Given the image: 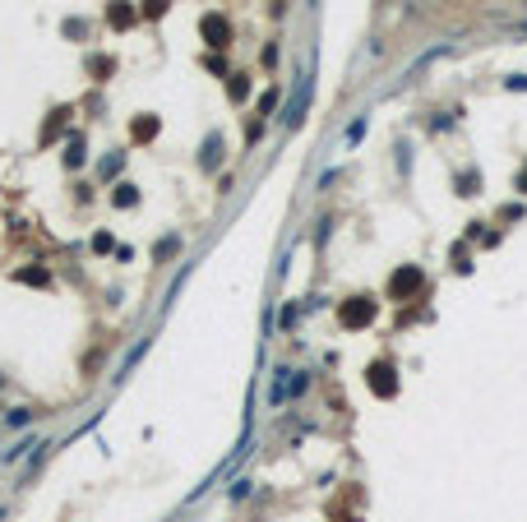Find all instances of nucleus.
I'll list each match as a JSON object with an SVG mask.
<instances>
[{
  "label": "nucleus",
  "instance_id": "7ed1b4c3",
  "mask_svg": "<svg viewBox=\"0 0 527 522\" xmlns=\"http://www.w3.org/2000/svg\"><path fill=\"white\" fill-rule=\"evenodd\" d=\"M370 319H375V301H366V296H357V301L342 305V323H347V328H366Z\"/></svg>",
  "mask_w": 527,
  "mask_h": 522
},
{
  "label": "nucleus",
  "instance_id": "1a4fd4ad",
  "mask_svg": "<svg viewBox=\"0 0 527 522\" xmlns=\"http://www.w3.org/2000/svg\"><path fill=\"white\" fill-rule=\"evenodd\" d=\"M130 134L139 139V143H148V139L157 134V121H153V116H143V121H135V130H130Z\"/></svg>",
  "mask_w": 527,
  "mask_h": 522
},
{
  "label": "nucleus",
  "instance_id": "4468645a",
  "mask_svg": "<svg viewBox=\"0 0 527 522\" xmlns=\"http://www.w3.org/2000/svg\"><path fill=\"white\" fill-rule=\"evenodd\" d=\"M361 139H366V121H357L352 130H347V143H361Z\"/></svg>",
  "mask_w": 527,
  "mask_h": 522
},
{
  "label": "nucleus",
  "instance_id": "39448f33",
  "mask_svg": "<svg viewBox=\"0 0 527 522\" xmlns=\"http://www.w3.org/2000/svg\"><path fill=\"white\" fill-rule=\"evenodd\" d=\"M306 107H310V79H306V83H301V92H296V102L292 107H287V125H301V116H306Z\"/></svg>",
  "mask_w": 527,
  "mask_h": 522
},
{
  "label": "nucleus",
  "instance_id": "2eb2a0df",
  "mask_svg": "<svg viewBox=\"0 0 527 522\" xmlns=\"http://www.w3.org/2000/svg\"><path fill=\"white\" fill-rule=\"evenodd\" d=\"M273 107H278V88H273V92H264V102H259V111H264V116H268Z\"/></svg>",
  "mask_w": 527,
  "mask_h": 522
},
{
  "label": "nucleus",
  "instance_id": "dca6fc26",
  "mask_svg": "<svg viewBox=\"0 0 527 522\" xmlns=\"http://www.w3.org/2000/svg\"><path fill=\"white\" fill-rule=\"evenodd\" d=\"M509 88H513V92H527V74H513V79H509Z\"/></svg>",
  "mask_w": 527,
  "mask_h": 522
},
{
  "label": "nucleus",
  "instance_id": "f3484780",
  "mask_svg": "<svg viewBox=\"0 0 527 522\" xmlns=\"http://www.w3.org/2000/svg\"><path fill=\"white\" fill-rule=\"evenodd\" d=\"M167 5H171V0H148V14H162Z\"/></svg>",
  "mask_w": 527,
  "mask_h": 522
},
{
  "label": "nucleus",
  "instance_id": "20e7f679",
  "mask_svg": "<svg viewBox=\"0 0 527 522\" xmlns=\"http://www.w3.org/2000/svg\"><path fill=\"white\" fill-rule=\"evenodd\" d=\"M421 282H426V273H421V268H403V273L388 282V296H393V301H407V296L417 292Z\"/></svg>",
  "mask_w": 527,
  "mask_h": 522
},
{
  "label": "nucleus",
  "instance_id": "0eeeda50",
  "mask_svg": "<svg viewBox=\"0 0 527 522\" xmlns=\"http://www.w3.org/2000/svg\"><path fill=\"white\" fill-rule=\"evenodd\" d=\"M199 162H203V167H208V171H213L217 162H222V134H208V148H203V153H199Z\"/></svg>",
  "mask_w": 527,
  "mask_h": 522
},
{
  "label": "nucleus",
  "instance_id": "6e6552de",
  "mask_svg": "<svg viewBox=\"0 0 527 522\" xmlns=\"http://www.w3.org/2000/svg\"><path fill=\"white\" fill-rule=\"evenodd\" d=\"M111 203H116V208H130V203H139V190H135L130 181H125V185H116V194H111Z\"/></svg>",
  "mask_w": 527,
  "mask_h": 522
},
{
  "label": "nucleus",
  "instance_id": "9b49d317",
  "mask_svg": "<svg viewBox=\"0 0 527 522\" xmlns=\"http://www.w3.org/2000/svg\"><path fill=\"white\" fill-rule=\"evenodd\" d=\"M176 250H181V241H176V236H167V241H157V250H153V254H157L162 263H167V254H176Z\"/></svg>",
  "mask_w": 527,
  "mask_h": 522
},
{
  "label": "nucleus",
  "instance_id": "f03ea898",
  "mask_svg": "<svg viewBox=\"0 0 527 522\" xmlns=\"http://www.w3.org/2000/svg\"><path fill=\"white\" fill-rule=\"evenodd\" d=\"M199 32L208 37V46H217V51H222V46H232V23H227L222 14H203Z\"/></svg>",
  "mask_w": 527,
  "mask_h": 522
},
{
  "label": "nucleus",
  "instance_id": "a211bd4d",
  "mask_svg": "<svg viewBox=\"0 0 527 522\" xmlns=\"http://www.w3.org/2000/svg\"><path fill=\"white\" fill-rule=\"evenodd\" d=\"M518 190H523V194H527V171H523V176H518Z\"/></svg>",
  "mask_w": 527,
  "mask_h": 522
},
{
  "label": "nucleus",
  "instance_id": "423d86ee",
  "mask_svg": "<svg viewBox=\"0 0 527 522\" xmlns=\"http://www.w3.org/2000/svg\"><path fill=\"white\" fill-rule=\"evenodd\" d=\"M107 23L116 32H125L130 28V23H135V10H130V5H125V0H116V5H111V14H107Z\"/></svg>",
  "mask_w": 527,
  "mask_h": 522
},
{
  "label": "nucleus",
  "instance_id": "f257e3e1",
  "mask_svg": "<svg viewBox=\"0 0 527 522\" xmlns=\"http://www.w3.org/2000/svg\"><path fill=\"white\" fill-rule=\"evenodd\" d=\"M370 388L379 398H393V393H398V370L388 365V361H375L370 365Z\"/></svg>",
  "mask_w": 527,
  "mask_h": 522
},
{
  "label": "nucleus",
  "instance_id": "f8f14e48",
  "mask_svg": "<svg viewBox=\"0 0 527 522\" xmlns=\"http://www.w3.org/2000/svg\"><path fill=\"white\" fill-rule=\"evenodd\" d=\"M65 162H70V167H79V162H83V148H79V139L70 143V153H65Z\"/></svg>",
  "mask_w": 527,
  "mask_h": 522
},
{
  "label": "nucleus",
  "instance_id": "ddd939ff",
  "mask_svg": "<svg viewBox=\"0 0 527 522\" xmlns=\"http://www.w3.org/2000/svg\"><path fill=\"white\" fill-rule=\"evenodd\" d=\"M246 92H250V83H246V79H241V74H236V79H232V97H236V102H241Z\"/></svg>",
  "mask_w": 527,
  "mask_h": 522
},
{
  "label": "nucleus",
  "instance_id": "9d476101",
  "mask_svg": "<svg viewBox=\"0 0 527 522\" xmlns=\"http://www.w3.org/2000/svg\"><path fill=\"white\" fill-rule=\"evenodd\" d=\"M19 282H28V287H47V268H23Z\"/></svg>",
  "mask_w": 527,
  "mask_h": 522
}]
</instances>
